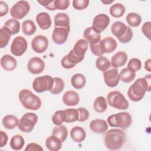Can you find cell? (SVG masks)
I'll list each match as a JSON object with an SVG mask.
<instances>
[{
	"mask_svg": "<svg viewBox=\"0 0 151 151\" xmlns=\"http://www.w3.org/2000/svg\"><path fill=\"white\" fill-rule=\"evenodd\" d=\"M18 97L22 105L26 109L37 110L41 106L42 102L40 98L28 89L21 90L19 93Z\"/></svg>",
	"mask_w": 151,
	"mask_h": 151,
	"instance_id": "cell-3",
	"label": "cell"
},
{
	"mask_svg": "<svg viewBox=\"0 0 151 151\" xmlns=\"http://www.w3.org/2000/svg\"><path fill=\"white\" fill-rule=\"evenodd\" d=\"M23 33L27 35H32L34 34L37 29V27L34 22L30 19L24 21L21 26Z\"/></svg>",
	"mask_w": 151,
	"mask_h": 151,
	"instance_id": "cell-32",
	"label": "cell"
},
{
	"mask_svg": "<svg viewBox=\"0 0 151 151\" xmlns=\"http://www.w3.org/2000/svg\"><path fill=\"white\" fill-rule=\"evenodd\" d=\"M4 26L10 30L12 35L18 33L20 30V23L17 19L14 18L7 20L5 22Z\"/></svg>",
	"mask_w": 151,
	"mask_h": 151,
	"instance_id": "cell-39",
	"label": "cell"
},
{
	"mask_svg": "<svg viewBox=\"0 0 151 151\" xmlns=\"http://www.w3.org/2000/svg\"><path fill=\"white\" fill-rule=\"evenodd\" d=\"M0 136H1V145L0 147H3L4 146H5L8 142V135L7 134L4 132L2 130L0 131Z\"/></svg>",
	"mask_w": 151,
	"mask_h": 151,
	"instance_id": "cell-53",
	"label": "cell"
},
{
	"mask_svg": "<svg viewBox=\"0 0 151 151\" xmlns=\"http://www.w3.org/2000/svg\"><path fill=\"white\" fill-rule=\"evenodd\" d=\"M126 21L127 24L133 27L139 26L142 22L140 15L135 12H130L128 14L126 17Z\"/></svg>",
	"mask_w": 151,
	"mask_h": 151,
	"instance_id": "cell-36",
	"label": "cell"
},
{
	"mask_svg": "<svg viewBox=\"0 0 151 151\" xmlns=\"http://www.w3.org/2000/svg\"><path fill=\"white\" fill-rule=\"evenodd\" d=\"M113 2H114V0H112V1H101V2L104 4H111Z\"/></svg>",
	"mask_w": 151,
	"mask_h": 151,
	"instance_id": "cell-55",
	"label": "cell"
},
{
	"mask_svg": "<svg viewBox=\"0 0 151 151\" xmlns=\"http://www.w3.org/2000/svg\"><path fill=\"white\" fill-rule=\"evenodd\" d=\"M108 104L112 107L119 110H126L129 107V102L119 91L110 92L107 96Z\"/></svg>",
	"mask_w": 151,
	"mask_h": 151,
	"instance_id": "cell-5",
	"label": "cell"
},
{
	"mask_svg": "<svg viewBox=\"0 0 151 151\" xmlns=\"http://www.w3.org/2000/svg\"><path fill=\"white\" fill-rule=\"evenodd\" d=\"M145 68L147 71H151V60L148 59L145 63Z\"/></svg>",
	"mask_w": 151,
	"mask_h": 151,
	"instance_id": "cell-54",
	"label": "cell"
},
{
	"mask_svg": "<svg viewBox=\"0 0 151 151\" xmlns=\"http://www.w3.org/2000/svg\"><path fill=\"white\" fill-rule=\"evenodd\" d=\"M90 129L96 133L103 134L108 129L107 122L103 119H94L90 123Z\"/></svg>",
	"mask_w": 151,
	"mask_h": 151,
	"instance_id": "cell-16",
	"label": "cell"
},
{
	"mask_svg": "<svg viewBox=\"0 0 151 151\" xmlns=\"http://www.w3.org/2000/svg\"><path fill=\"white\" fill-rule=\"evenodd\" d=\"M132 120L130 114L127 112H120L110 115L107 118V123L113 127H120L126 129L129 127Z\"/></svg>",
	"mask_w": 151,
	"mask_h": 151,
	"instance_id": "cell-4",
	"label": "cell"
},
{
	"mask_svg": "<svg viewBox=\"0 0 151 151\" xmlns=\"http://www.w3.org/2000/svg\"><path fill=\"white\" fill-rule=\"evenodd\" d=\"M150 74L144 78H137L130 86L127 91L129 98L133 101H139L145 96V93L150 90Z\"/></svg>",
	"mask_w": 151,
	"mask_h": 151,
	"instance_id": "cell-1",
	"label": "cell"
},
{
	"mask_svg": "<svg viewBox=\"0 0 151 151\" xmlns=\"http://www.w3.org/2000/svg\"><path fill=\"white\" fill-rule=\"evenodd\" d=\"M96 66L98 70L102 72H104L110 67L111 63L107 58L101 55L97 58Z\"/></svg>",
	"mask_w": 151,
	"mask_h": 151,
	"instance_id": "cell-34",
	"label": "cell"
},
{
	"mask_svg": "<svg viewBox=\"0 0 151 151\" xmlns=\"http://www.w3.org/2000/svg\"><path fill=\"white\" fill-rule=\"evenodd\" d=\"M66 119L67 113L65 110H57L53 114L52 121L55 125L59 126L62 124L63 122H65Z\"/></svg>",
	"mask_w": 151,
	"mask_h": 151,
	"instance_id": "cell-38",
	"label": "cell"
},
{
	"mask_svg": "<svg viewBox=\"0 0 151 151\" xmlns=\"http://www.w3.org/2000/svg\"><path fill=\"white\" fill-rule=\"evenodd\" d=\"M25 144L23 137L19 134L14 136L10 141V146L14 150H21Z\"/></svg>",
	"mask_w": 151,
	"mask_h": 151,
	"instance_id": "cell-35",
	"label": "cell"
},
{
	"mask_svg": "<svg viewBox=\"0 0 151 151\" xmlns=\"http://www.w3.org/2000/svg\"><path fill=\"white\" fill-rule=\"evenodd\" d=\"M52 134L58 137L62 142H64L68 136V130L64 125L56 126L54 127L52 132Z\"/></svg>",
	"mask_w": 151,
	"mask_h": 151,
	"instance_id": "cell-31",
	"label": "cell"
},
{
	"mask_svg": "<svg viewBox=\"0 0 151 151\" xmlns=\"http://www.w3.org/2000/svg\"><path fill=\"white\" fill-rule=\"evenodd\" d=\"M107 107L106 99L103 96L97 97L93 103V108L98 113H103L105 111Z\"/></svg>",
	"mask_w": 151,
	"mask_h": 151,
	"instance_id": "cell-30",
	"label": "cell"
},
{
	"mask_svg": "<svg viewBox=\"0 0 151 151\" xmlns=\"http://www.w3.org/2000/svg\"><path fill=\"white\" fill-rule=\"evenodd\" d=\"M142 67L141 61L136 58H133L130 60L127 64V68L133 71H137L140 70Z\"/></svg>",
	"mask_w": 151,
	"mask_h": 151,
	"instance_id": "cell-42",
	"label": "cell"
},
{
	"mask_svg": "<svg viewBox=\"0 0 151 151\" xmlns=\"http://www.w3.org/2000/svg\"><path fill=\"white\" fill-rule=\"evenodd\" d=\"M55 27H67L70 26V18L65 13H58L54 17Z\"/></svg>",
	"mask_w": 151,
	"mask_h": 151,
	"instance_id": "cell-26",
	"label": "cell"
},
{
	"mask_svg": "<svg viewBox=\"0 0 151 151\" xmlns=\"http://www.w3.org/2000/svg\"><path fill=\"white\" fill-rule=\"evenodd\" d=\"M45 68L44 61L39 57H32L28 62L27 69L29 73L33 74L41 73Z\"/></svg>",
	"mask_w": 151,
	"mask_h": 151,
	"instance_id": "cell-14",
	"label": "cell"
},
{
	"mask_svg": "<svg viewBox=\"0 0 151 151\" xmlns=\"http://www.w3.org/2000/svg\"><path fill=\"white\" fill-rule=\"evenodd\" d=\"M120 79L124 83H129L133 81L136 77V72L128 69L127 67L124 68L120 73Z\"/></svg>",
	"mask_w": 151,
	"mask_h": 151,
	"instance_id": "cell-37",
	"label": "cell"
},
{
	"mask_svg": "<svg viewBox=\"0 0 151 151\" xmlns=\"http://www.w3.org/2000/svg\"><path fill=\"white\" fill-rule=\"evenodd\" d=\"M25 151H33V150H43V148L38 144L36 143H29L25 149Z\"/></svg>",
	"mask_w": 151,
	"mask_h": 151,
	"instance_id": "cell-50",
	"label": "cell"
},
{
	"mask_svg": "<svg viewBox=\"0 0 151 151\" xmlns=\"http://www.w3.org/2000/svg\"><path fill=\"white\" fill-rule=\"evenodd\" d=\"M127 29L128 27L121 21H116L114 22L111 27L112 34L116 36L119 40L126 34Z\"/></svg>",
	"mask_w": 151,
	"mask_h": 151,
	"instance_id": "cell-21",
	"label": "cell"
},
{
	"mask_svg": "<svg viewBox=\"0 0 151 151\" xmlns=\"http://www.w3.org/2000/svg\"><path fill=\"white\" fill-rule=\"evenodd\" d=\"M90 45L91 51L93 54H94L96 56H99V57L103 55V53L102 52V51L100 49L99 42L95 44H91Z\"/></svg>",
	"mask_w": 151,
	"mask_h": 151,
	"instance_id": "cell-49",
	"label": "cell"
},
{
	"mask_svg": "<svg viewBox=\"0 0 151 151\" xmlns=\"http://www.w3.org/2000/svg\"><path fill=\"white\" fill-rule=\"evenodd\" d=\"M48 46V38L42 35L35 37L31 41L32 50L37 53H42L46 51Z\"/></svg>",
	"mask_w": 151,
	"mask_h": 151,
	"instance_id": "cell-12",
	"label": "cell"
},
{
	"mask_svg": "<svg viewBox=\"0 0 151 151\" xmlns=\"http://www.w3.org/2000/svg\"><path fill=\"white\" fill-rule=\"evenodd\" d=\"M103 77L106 84L110 87H116L120 81V76L116 68L103 72Z\"/></svg>",
	"mask_w": 151,
	"mask_h": 151,
	"instance_id": "cell-13",
	"label": "cell"
},
{
	"mask_svg": "<svg viewBox=\"0 0 151 151\" xmlns=\"http://www.w3.org/2000/svg\"><path fill=\"white\" fill-rule=\"evenodd\" d=\"M9 8L7 4L2 1H0V17H3L7 14Z\"/></svg>",
	"mask_w": 151,
	"mask_h": 151,
	"instance_id": "cell-51",
	"label": "cell"
},
{
	"mask_svg": "<svg viewBox=\"0 0 151 151\" xmlns=\"http://www.w3.org/2000/svg\"><path fill=\"white\" fill-rule=\"evenodd\" d=\"M86 79L85 76L80 73L74 74L71 78L72 86L76 89H81L86 85Z\"/></svg>",
	"mask_w": 151,
	"mask_h": 151,
	"instance_id": "cell-27",
	"label": "cell"
},
{
	"mask_svg": "<svg viewBox=\"0 0 151 151\" xmlns=\"http://www.w3.org/2000/svg\"><path fill=\"white\" fill-rule=\"evenodd\" d=\"M64 88V82L63 80L60 77L54 78V84L50 90L52 94H58L61 93Z\"/></svg>",
	"mask_w": 151,
	"mask_h": 151,
	"instance_id": "cell-40",
	"label": "cell"
},
{
	"mask_svg": "<svg viewBox=\"0 0 151 151\" xmlns=\"http://www.w3.org/2000/svg\"><path fill=\"white\" fill-rule=\"evenodd\" d=\"M132 37H133V31L130 28V27H128V29L126 34L121 39L119 40V41L122 43H127L131 41V40L132 39Z\"/></svg>",
	"mask_w": 151,
	"mask_h": 151,
	"instance_id": "cell-48",
	"label": "cell"
},
{
	"mask_svg": "<svg viewBox=\"0 0 151 151\" xmlns=\"http://www.w3.org/2000/svg\"><path fill=\"white\" fill-rule=\"evenodd\" d=\"M12 33L10 30L6 27H2L0 29V47L1 48H4L6 47L9 41L10 40Z\"/></svg>",
	"mask_w": 151,
	"mask_h": 151,
	"instance_id": "cell-29",
	"label": "cell"
},
{
	"mask_svg": "<svg viewBox=\"0 0 151 151\" xmlns=\"http://www.w3.org/2000/svg\"><path fill=\"white\" fill-rule=\"evenodd\" d=\"M36 22L41 29L45 30L51 25V19L50 15L45 12H40L36 16Z\"/></svg>",
	"mask_w": 151,
	"mask_h": 151,
	"instance_id": "cell-20",
	"label": "cell"
},
{
	"mask_svg": "<svg viewBox=\"0 0 151 151\" xmlns=\"http://www.w3.org/2000/svg\"><path fill=\"white\" fill-rule=\"evenodd\" d=\"M99 45L102 52L111 53L117 48V44L116 41L111 37H107L100 40Z\"/></svg>",
	"mask_w": 151,
	"mask_h": 151,
	"instance_id": "cell-15",
	"label": "cell"
},
{
	"mask_svg": "<svg viewBox=\"0 0 151 151\" xmlns=\"http://www.w3.org/2000/svg\"><path fill=\"white\" fill-rule=\"evenodd\" d=\"M1 65L2 68L6 71H12L17 65L16 59L12 55L5 54L1 58Z\"/></svg>",
	"mask_w": 151,
	"mask_h": 151,
	"instance_id": "cell-18",
	"label": "cell"
},
{
	"mask_svg": "<svg viewBox=\"0 0 151 151\" xmlns=\"http://www.w3.org/2000/svg\"><path fill=\"white\" fill-rule=\"evenodd\" d=\"M83 36L84 40H86L90 45L97 44L101 40L100 34L96 32L92 27H89L84 31Z\"/></svg>",
	"mask_w": 151,
	"mask_h": 151,
	"instance_id": "cell-17",
	"label": "cell"
},
{
	"mask_svg": "<svg viewBox=\"0 0 151 151\" xmlns=\"http://www.w3.org/2000/svg\"><path fill=\"white\" fill-rule=\"evenodd\" d=\"M70 31V26L67 27H55L52 34L53 41L58 45L64 44L67 40Z\"/></svg>",
	"mask_w": 151,
	"mask_h": 151,
	"instance_id": "cell-11",
	"label": "cell"
},
{
	"mask_svg": "<svg viewBox=\"0 0 151 151\" xmlns=\"http://www.w3.org/2000/svg\"><path fill=\"white\" fill-rule=\"evenodd\" d=\"M126 142L124 133L119 129H111L107 131L104 137L106 147L110 150L120 149Z\"/></svg>",
	"mask_w": 151,
	"mask_h": 151,
	"instance_id": "cell-2",
	"label": "cell"
},
{
	"mask_svg": "<svg viewBox=\"0 0 151 151\" xmlns=\"http://www.w3.org/2000/svg\"><path fill=\"white\" fill-rule=\"evenodd\" d=\"M45 146L47 148L51 151H58L62 147V142L54 135L50 136L45 140Z\"/></svg>",
	"mask_w": 151,
	"mask_h": 151,
	"instance_id": "cell-23",
	"label": "cell"
},
{
	"mask_svg": "<svg viewBox=\"0 0 151 151\" xmlns=\"http://www.w3.org/2000/svg\"><path fill=\"white\" fill-rule=\"evenodd\" d=\"M30 6L26 1H18L10 9L11 17L15 19H21L29 12Z\"/></svg>",
	"mask_w": 151,
	"mask_h": 151,
	"instance_id": "cell-8",
	"label": "cell"
},
{
	"mask_svg": "<svg viewBox=\"0 0 151 151\" xmlns=\"http://www.w3.org/2000/svg\"><path fill=\"white\" fill-rule=\"evenodd\" d=\"M88 47V45L87 41L84 39H80L76 42L73 50L77 55L84 57V54Z\"/></svg>",
	"mask_w": 151,
	"mask_h": 151,
	"instance_id": "cell-25",
	"label": "cell"
},
{
	"mask_svg": "<svg viewBox=\"0 0 151 151\" xmlns=\"http://www.w3.org/2000/svg\"><path fill=\"white\" fill-rule=\"evenodd\" d=\"M110 23V18L104 14H100L96 15L93 21L92 27L93 29L99 34L104 31Z\"/></svg>",
	"mask_w": 151,
	"mask_h": 151,
	"instance_id": "cell-10",
	"label": "cell"
},
{
	"mask_svg": "<svg viewBox=\"0 0 151 151\" xmlns=\"http://www.w3.org/2000/svg\"><path fill=\"white\" fill-rule=\"evenodd\" d=\"M125 12V7L120 3L112 5L110 8V14L114 18L122 17Z\"/></svg>",
	"mask_w": 151,
	"mask_h": 151,
	"instance_id": "cell-33",
	"label": "cell"
},
{
	"mask_svg": "<svg viewBox=\"0 0 151 151\" xmlns=\"http://www.w3.org/2000/svg\"><path fill=\"white\" fill-rule=\"evenodd\" d=\"M70 136L74 142L77 143L82 142L86 137V131L80 126L73 127L70 131Z\"/></svg>",
	"mask_w": 151,
	"mask_h": 151,
	"instance_id": "cell-24",
	"label": "cell"
},
{
	"mask_svg": "<svg viewBox=\"0 0 151 151\" xmlns=\"http://www.w3.org/2000/svg\"><path fill=\"white\" fill-rule=\"evenodd\" d=\"M67 113L66 123H73L76 121H78V111L77 109H67L65 110Z\"/></svg>",
	"mask_w": 151,
	"mask_h": 151,
	"instance_id": "cell-41",
	"label": "cell"
},
{
	"mask_svg": "<svg viewBox=\"0 0 151 151\" xmlns=\"http://www.w3.org/2000/svg\"><path fill=\"white\" fill-rule=\"evenodd\" d=\"M19 120L14 115H6L5 116L2 121V125L7 129H13L16 127L19 123Z\"/></svg>",
	"mask_w": 151,
	"mask_h": 151,
	"instance_id": "cell-28",
	"label": "cell"
},
{
	"mask_svg": "<svg viewBox=\"0 0 151 151\" xmlns=\"http://www.w3.org/2000/svg\"><path fill=\"white\" fill-rule=\"evenodd\" d=\"M89 4L88 0H73V8L77 10H83L86 8Z\"/></svg>",
	"mask_w": 151,
	"mask_h": 151,
	"instance_id": "cell-44",
	"label": "cell"
},
{
	"mask_svg": "<svg viewBox=\"0 0 151 151\" xmlns=\"http://www.w3.org/2000/svg\"><path fill=\"white\" fill-rule=\"evenodd\" d=\"M67 59L68 61L73 64L74 65H76L77 64L80 63L82 61L84 58V57H81V56H78L73 51V50H71L68 54L67 55Z\"/></svg>",
	"mask_w": 151,
	"mask_h": 151,
	"instance_id": "cell-43",
	"label": "cell"
},
{
	"mask_svg": "<svg viewBox=\"0 0 151 151\" xmlns=\"http://www.w3.org/2000/svg\"><path fill=\"white\" fill-rule=\"evenodd\" d=\"M127 55L124 51H118L111 58V64L114 68L121 67L125 65L127 61Z\"/></svg>",
	"mask_w": 151,
	"mask_h": 151,
	"instance_id": "cell-22",
	"label": "cell"
},
{
	"mask_svg": "<svg viewBox=\"0 0 151 151\" xmlns=\"http://www.w3.org/2000/svg\"><path fill=\"white\" fill-rule=\"evenodd\" d=\"M61 65L63 66V68H66V69H70V68H73L75 65H74L73 64H71L68 59H67V55H65L61 60Z\"/></svg>",
	"mask_w": 151,
	"mask_h": 151,
	"instance_id": "cell-52",
	"label": "cell"
},
{
	"mask_svg": "<svg viewBox=\"0 0 151 151\" xmlns=\"http://www.w3.org/2000/svg\"><path fill=\"white\" fill-rule=\"evenodd\" d=\"M142 31L143 34L149 39L150 40L151 33V22L150 21L146 22L143 24L142 27Z\"/></svg>",
	"mask_w": 151,
	"mask_h": 151,
	"instance_id": "cell-47",
	"label": "cell"
},
{
	"mask_svg": "<svg viewBox=\"0 0 151 151\" xmlns=\"http://www.w3.org/2000/svg\"><path fill=\"white\" fill-rule=\"evenodd\" d=\"M54 84V78L48 75L36 77L32 82V88L37 93L50 91Z\"/></svg>",
	"mask_w": 151,
	"mask_h": 151,
	"instance_id": "cell-6",
	"label": "cell"
},
{
	"mask_svg": "<svg viewBox=\"0 0 151 151\" xmlns=\"http://www.w3.org/2000/svg\"><path fill=\"white\" fill-rule=\"evenodd\" d=\"M70 1L69 0H55L54 6L55 9L65 10L69 6Z\"/></svg>",
	"mask_w": 151,
	"mask_h": 151,
	"instance_id": "cell-45",
	"label": "cell"
},
{
	"mask_svg": "<svg viewBox=\"0 0 151 151\" xmlns=\"http://www.w3.org/2000/svg\"><path fill=\"white\" fill-rule=\"evenodd\" d=\"M27 41L22 36H18L13 40L11 45V52L15 56L22 55L27 50Z\"/></svg>",
	"mask_w": 151,
	"mask_h": 151,
	"instance_id": "cell-9",
	"label": "cell"
},
{
	"mask_svg": "<svg viewBox=\"0 0 151 151\" xmlns=\"http://www.w3.org/2000/svg\"><path fill=\"white\" fill-rule=\"evenodd\" d=\"M77 110L78 111L79 116L78 121L80 122H83L86 121L88 117H89V112L88 111L84 108V107H80L77 109Z\"/></svg>",
	"mask_w": 151,
	"mask_h": 151,
	"instance_id": "cell-46",
	"label": "cell"
},
{
	"mask_svg": "<svg viewBox=\"0 0 151 151\" xmlns=\"http://www.w3.org/2000/svg\"><path fill=\"white\" fill-rule=\"evenodd\" d=\"M38 121V116L34 113L24 114L19 121L18 129L25 133L31 132Z\"/></svg>",
	"mask_w": 151,
	"mask_h": 151,
	"instance_id": "cell-7",
	"label": "cell"
},
{
	"mask_svg": "<svg viewBox=\"0 0 151 151\" xmlns=\"http://www.w3.org/2000/svg\"><path fill=\"white\" fill-rule=\"evenodd\" d=\"M64 103L68 106H74L78 104L80 101L78 94L73 90L67 91L63 96Z\"/></svg>",
	"mask_w": 151,
	"mask_h": 151,
	"instance_id": "cell-19",
	"label": "cell"
}]
</instances>
